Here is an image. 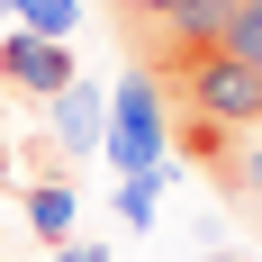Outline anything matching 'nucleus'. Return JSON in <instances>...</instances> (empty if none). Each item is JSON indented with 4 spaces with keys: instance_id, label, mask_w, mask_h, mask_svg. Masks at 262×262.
I'll use <instances>...</instances> for the list:
<instances>
[{
    "instance_id": "nucleus-7",
    "label": "nucleus",
    "mask_w": 262,
    "mask_h": 262,
    "mask_svg": "<svg viewBox=\"0 0 262 262\" xmlns=\"http://www.w3.org/2000/svg\"><path fill=\"white\" fill-rule=\"evenodd\" d=\"M226 199H262V145H244L235 172H226Z\"/></svg>"
},
{
    "instance_id": "nucleus-12",
    "label": "nucleus",
    "mask_w": 262,
    "mask_h": 262,
    "mask_svg": "<svg viewBox=\"0 0 262 262\" xmlns=\"http://www.w3.org/2000/svg\"><path fill=\"white\" fill-rule=\"evenodd\" d=\"M0 163H9V154H0Z\"/></svg>"
},
{
    "instance_id": "nucleus-4",
    "label": "nucleus",
    "mask_w": 262,
    "mask_h": 262,
    "mask_svg": "<svg viewBox=\"0 0 262 262\" xmlns=\"http://www.w3.org/2000/svg\"><path fill=\"white\" fill-rule=\"evenodd\" d=\"M73 217H81V199H73V181H63V172L27 181V235H46V244H73Z\"/></svg>"
},
{
    "instance_id": "nucleus-10",
    "label": "nucleus",
    "mask_w": 262,
    "mask_h": 262,
    "mask_svg": "<svg viewBox=\"0 0 262 262\" xmlns=\"http://www.w3.org/2000/svg\"><path fill=\"white\" fill-rule=\"evenodd\" d=\"M199 262H244V253H235V244H208V253H199Z\"/></svg>"
},
{
    "instance_id": "nucleus-5",
    "label": "nucleus",
    "mask_w": 262,
    "mask_h": 262,
    "mask_svg": "<svg viewBox=\"0 0 262 262\" xmlns=\"http://www.w3.org/2000/svg\"><path fill=\"white\" fill-rule=\"evenodd\" d=\"M0 9L27 36H54V46H73V27H81V0H0Z\"/></svg>"
},
{
    "instance_id": "nucleus-1",
    "label": "nucleus",
    "mask_w": 262,
    "mask_h": 262,
    "mask_svg": "<svg viewBox=\"0 0 262 262\" xmlns=\"http://www.w3.org/2000/svg\"><path fill=\"white\" fill-rule=\"evenodd\" d=\"M100 163L127 181V172H163L172 163V100H163V73H127L108 91V136Z\"/></svg>"
},
{
    "instance_id": "nucleus-2",
    "label": "nucleus",
    "mask_w": 262,
    "mask_h": 262,
    "mask_svg": "<svg viewBox=\"0 0 262 262\" xmlns=\"http://www.w3.org/2000/svg\"><path fill=\"white\" fill-rule=\"evenodd\" d=\"M73 81H81L73 46L27 36V27H9V36H0V91H9V100H54V91H73Z\"/></svg>"
},
{
    "instance_id": "nucleus-9",
    "label": "nucleus",
    "mask_w": 262,
    "mask_h": 262,
    "mask_svg": "<svg viewBox=\"0 0 262 262\" xmlns=\"http://www.w3.org/2000/svg\"><path fill=\"white\" fill-rule=\"evenodd\" d=\"M54 262H108V244H91V235H73V244H54Z\"/></svg>"
},
{
    "instance_id": "nucleus-11",
    "label": "nucleus",
    "mask_w": 262,
    "mask_h": 262,
    "mask_svg": "<svg viewBox=\"0 0 262 262\" xmlns=\"http://www.w3.org/2000/svg\"><path fill=\"white\" fill-rule=\"evenodd\" d=\"M244 9H253V18H262V0H244Z\"/></svg>"
},
{
    "instance_id": "nucleus-3",
    "label": "nucleus",
    "mask_w": 262,
    "mask_h": 262,
    "mask_svg": "<svg viewBox=\"0 0 262 262\" xmlns=\"http://www.w3.org/2000/svg\"><path fill=\"white\" fill-rule=\"evenodd\" d=\"M54 145L63 154H100V136H108V91L100 81H73V91H54Z\"/></svg>"
},
{
    "instance_id": "nucleus-6",
    "label": "nucleus",
    "mask_w": 262,
    "mask_h": 262,
    "mask_svg": "<svg viewBox=\"0 0 262 262\" xmlns=\"http://www.w3.org/2000/svg\"><path fill=\"white\" fill-rule=\"evenodd\" d=\"M172 172H181V163H163V172H127V181H118V217H127V226H154V217H163V190H172Z\"/></svg>"
},
{
    "instance_id": "nucleus-8",
    "label": "nucleus",
    "mask_w": 262,
    "mask_h": 262,
    "mask_svg": "<svg viewBox=\"0 0 262 262\" xmlns=\"http://www.w3.org/2000/svg\"><path fill=\"white\" fill-rule=\"evenodd\" d=\"M118 9H127V18H145V27H163V18H181L190 0H118Z\"/></svg>"
}]
</instances>
